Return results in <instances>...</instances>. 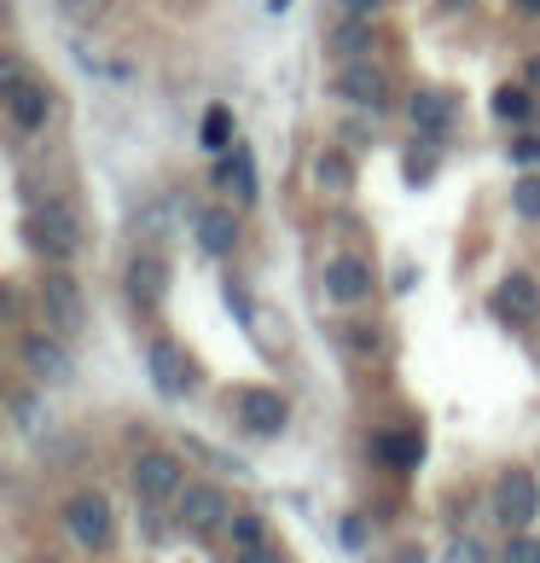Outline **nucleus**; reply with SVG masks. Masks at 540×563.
I'll use <instances>...</instances> for the list:
<instances>
[{
	"label": "nucleus",
	"mask_w": 540,
	"mask_h": 563,
	"mask_svg": "<svg viewBox=\"0 0 540 563\" xmlns=\"http://www.w3.org/2000/svg\"><path fill=\"white\" fill-rule=\"evenodd\" d=\"M511 163H524V169H540V140H535V134L511 140Z\"/></svg>",
	"instance_id": "nucleus-29"
},
{
	"label": "nucleus",
	"mask_w": 540,
	"mask_h": 563,
	"mask_svg": "<svg viewBox=\"0 0 540 563\" xmlns=\"http://www.w3.org/2000/svg\"><path fill=\"white\" fill-rule=\"evenodd\" d=\"M372 7H378V0H343V12H355V18H366Z\"/></svg>",
	"instance_id": "nucleus-33"
},
{
	"label": "nucleus",
	"mask_w": 540,
	"mask_h": 563,
	"mask_svg": "<svg viewBox=\"0 0 540 563\" xmlns=\"http://www.w3.org/2000/svg\"><path fill=\"white\" fill-rule=\"evenodd\" d=\"M18 361H24V372L35 384H70V372H76L58 331H24V338H18Z\"/></svg>",
	"instance_id": "nucleus-6"
},
{
	"label": "nucleus",
	"mask_w": 540,
	"mask_h": 563,
	"mask_svg": "<svg viewBox=\"0 0 540 563\" xmlns=\"http://www.w3.org/2000/svg\"><path fill=\"white\" fill-rule=\"evenodd\" d=\"M198 140L210 145V152H227V145H233V111H227V106H210V111H203Z\"/></svg>",
	"instance_id": "nucleus-21"
},
{
	"label": "nucleus",
	"mask_w": 540,
	"mask_h": 563,
	"mask_svg": "<svg viewBox=\"0 0 540 563\" xmlns=\"http://www.w3.org/2000/svg\"><path fill=\"white\" fill-rule=\"evenodd\" d=\"M145 372H152L157 395H169V401H180V395L192 389V361H186V349L169 343V338H152V343H145Z\"/></svg>",
	"instance_id": "nucleus-11"
},
{
	"label": "nucleus",
	"mask_w": 540,
	"mask_h": 563,
	"mask_svg": "<svg viewBox=\"0 0 540 563\" xmlns=\"http://www.w3.org/2000/svg\"><path fill=\"white\" fill-rule=\"evenodd\" d=\"M506 563H540V540H535V534H511Z\"/></svg>",
	"instance_id": "nucleus-27"
},
{
	"label": "nucleus",
	"mask_w": 540,
	"mask_h": 563,
	"mask_svg": "<svg viewBox=\"0 0 540 563\" xmlns=\"http://www.w3.org/2000/svg\"><path fill=\"white\" fill-rule=\"evenodd\" d=\"M47 563H53V558H47Z\"/></svg>",
	"instance_id": "nucleus-37"
},
{
	"label": "nucleus",
	"mask_w": 540,
	"mask_h": 563,
	"mask_svg": "<svg viewBox=\"0 0 540 563\" xmlns=\"http://www.w3.org/2000/svg\"><path fill=\"white\" fill-rule=\"evenodd\" d=\"M233 419L251 430V435H279L285 430V419H290V407H285V395L279 389H267V384H244V389H233Z\"/></svg>",
	"instance_id": "nucleus-7"
},
{
	"label": "nucleus",
	"mask_w": 540,
	"mask_h": 563,
	"mask_svg": "<svg viewBox=\"0 0 540 563\" xmlns=\"http://www.w3.org/2000/svg\"><path fill=\"white\" fill-rule=\"evenodd\" d=\"M7 111H12V122H18L24 134L47 129V117H53V93H47V81H30L18 58L7 65Z\"/></svg>",
	"instance_id": "nucleus-8"
},
{
	"label": "nucleus",
	"mask_w": 540,
	"mask_h": 563,
	"mask_svg": "<svg viewBox=\"0 0 540 563\" xmlns=\"http://www.w3.org/2000/svg\"><path fill=\"white\" fill-rule=\"evenodd\" d=\"M407 122H412V134H425V140H442L448 134V122H453V99L448 93H412L407 99Z\"/></svg>",
	"instance_id": "nucleus-16"
},
{
	"label": "nucleus",
	"mask_w": 540,
	"mask_h": 563,
	"mask_svg": "<svg viewBox=\"0 0 540 563\" xmlns=\"http://www.w3.org/2000/svg\"><path fill=\"white\" fill-rule=\"evenodd\" d=\"M233 563H279V547H244L233 552Z\"/></svg>",
	"instance_id": "nucleus-31"
},
{
	"label": "nucleus",
	"mask_w": 540,
	"mask_h": 563,
	"mask_svg": "<svg viewBox=\"0 0 540 563\" xmlns=\"http://www.w3.org/2000/svg\"><path fill=\"white\" fill-rule=\"evenodd\" d=\"M192 239H198L203 256H227V250L239 244V216L221 210V203H210V210L192 216Z\"/></svg>",
	"instance_id": "nucleus-15"
},
{
	"label": "nucleus",
	"mask_w": 540,
	"mask_h": 563,
	"mask_svg": "<svg viewBox=\"0 0 540 563\" xmlns=\"http://www.w3.org/2000/svg\"><path fill=\"white\" fill-rule=\"evenodd\" d=\"M488 308H494V320H506V325H535L540 320V285L529 274H506L494 285Z\"/></svg>",
	"instance_id": "nucleus-12"
},
{
	"label": "nucleus",
	"mask_w": 540,
	"mask_h": 563,
	"mask_svg": "<svg viewBox=\"0 0 540 563\" xmlns=\"http://www.w3.org/2000/svg\"><path fill=\"white\" fill-rule=\"evenodd\" d=\"M401 563H425V552H419V547H407V552H401Z\"/></svg>",
	"instance_id": "nucleus-34"
},
{
	"label": "nucleus",
	"mask_w": 540,
	"mask_h": 563,
	"mask_svg": "<svg viewBox=\"0 0 540 563\" xmlns=\"http://www.w3.org/2000/svg\"><path fill=\"white\" fill-rule=\"evenodd\" d=\"M331 53H338V58H366L372 53V24H366V18L349 12L343 24L331 30Z\"/></svg>",
	"instance_id": "nucleus-20"
},
{
	"label": "nucleus",
	"mask_w": 540,
	"mask_h": 563,
	"mask_svg": "<svg viewBox=\"0 0 540 563\" xmlns=\"http://www.w3.org/2000/svg\"><path fill=\"white\" fill-rule=\"evenodd\" d=\"M267 7H274V12H285V0H267Z\"/></svg>",
	"instance_id": "nucleus-36"
},
{
	"label": "nucleus",
	"mask_w": 540,
	"mask_h": 563,
	"mask_svg": "<svg viewBox=\"0 0 540 563\" xmlns=\"http://www.w3.org/2000/svg\"><path fill=\"white\" fill-rule=\"evenodd\" d=\"M343 349L361 354V361H372V354L384 349V338H378V325H343Z\"/></svg>",
	"instance_id": "nucleus-24"
},
{
	"label": "nucleus",
	"mask_w": 540,
	"mask_h": 563,
	"mask_svg": "<svg viewBox=\"0 0 540 563\" xmlns=\"http://www.w3.org/2000/svg\"><path fill=\"white\" fill-rule=\"evenodd\" d=\"M180 529L186 534H216L233 523V506H227V494L210 488V483H192V488H180Z\"/></svg>",
	"instance_id": "nucleus-9"
},
{
	"label": "nucleus",
	"mask_w": 540,
	"mask_h": 563,
	"mask_svg": "<svg viewBox=\"0 0 540 563\" xmlns=\"http://www.w3.org/2000/svg\"><path fill=\"white\" fill-rule=\"evenodd\" d=\"M517 7H524V12H540V0H517Z\"/></svg>",
	"instance_id": "nucleus-35"
},
{
	"label": "nucleus",
	"mask_w": 540,
	"mask_h": 563,
	"mask_svg": "<svg viewBox=\"0 0 540 563\" xmlns=\"http://www.w3.org/2000/svg\"><path fill=\"white\" fill-rule=\"evenodd\" d=\"M442 563H488V558H483V547H476V540H453Z\"/></svg>",
	"instance_id": "nucleus-30"
},
{
	"label": "nucleus",
	"mask_w": 540,
	"mask_h": 563,
	"mask_svg": "<svg viewBox=\"0 0 540 563\" xmlns=\"http://www.w3.org/2000/svg\"><path fill=\"white\" fill-rule=\"evenodd\" d=\"M315 180H320V192H355V163H349L343 145H320L315 152Z\"/></svg>",
	"instance_id": "nucleus-19"
},
{
	"label": "nucleus",
	"mask_w": 540,
	"mask_h": 563,
	"mask_svg": "<svg viewBox=\"0 0 540 563\" xmlns=\"http://www.w3.org/2000/svg\"><path fill=\"white\" fill-rule=\"evenodd\" d=\"M511 210L524 216V221H540V175H524L511 186Z\"/></svg>",
	"instance_id": "nucleus-23"
},
{
	"label": "nucleus",
	"mask_w": 540,
	"mask_h": 563,
	"mask_svg": "<svg viewBox=\"0 0 540 563\" xmlns=\"http://www.w3.org/2000/svg\"><path fill=\"white\" fill-rule=\"evenodd\" d=\"M12 419H18V430H24V435L41 430V401H35L30 389H12Z\"/></svg>",
	"instance_id": "nucleus-26"
},
{
	"label": "nucleus",
	"mask_w": 540,
	"mask_h": 563,
	"mask_svg": "<svg viewBox=\"0 0 540 563\" xmlns=\"http://www.w3.org/2000/svg\"><path fill=\"white\" fill-rule=\"evenodd\" d=\"M35 308H41V325L58 331V338H76V331L88 325V297H81V285L65 274V267H47V274H41Z\"/></svg>",
	"instance_id": "nucleus-2"
},
{
	"label": "nucleus",
	"mask_w": 540,
	"mask_h": 563,
	"mask_svg": "<svg viewBox=\"0 0 540 563\" xmlns=\"http://www.w3.org/2000/svg\"><path fill=\"white\" fill-rule=\"evenodd\" d=\"M227 534H233V552H244V547H267V529H262V517H256V511H233Z\"/></svg>",
	"instance_id": "nucleus-22"
},
{
	"label": "nucleus",
	"mask_w": 540,
	"mask_h": 563,
	"mask_svg": "<svg viewBox=\"0 0 540 563\" xmlns=\"http://www.w3.org/2000/svg\"><path fill=\"white\" fill-rule=\"evenodd\" d=\"M535 106H529V93L524 88H500V93H494V117H500V122H524Z\"/></svg>",
	"instance_id": "nucleus-25"
},
{
	"label": "nucleus",
	"mask_w": 540,
	"mask_h": 563,
	"mask_svg": "<svg viewBox=\"0 0 540 563\" xmlns=\"http://www.w3.org/2000/svg\"><path fill=\"white\" fill-rule=\"evenodd\" d=\"M216 180L227 186V192H233L244 210H251L256 203V157L244 152V145H233V152H221V169H216Z\"/></svg>",
	"instance_id": "nucleus-17"
},
{
	"label": "nucleus",
	"mask_w": 540,
	"mask_h": 563,
	"mask_svg": "<svg viewBox=\"0 0 540 563\" xmlns=\"http://www.w3.org/2000/svg\"><path fill=\"white\" fill-rule=\"evenodd\" d=\"M30 244H35V256H47V262H70L81 250V216L70 210L65 198H35Z\"/></svg>",
	"instance_id": "nucleus-1"
},
{
	"label": "nucleus",
	"mask_w": 540,
	"mask_h": 563,
	"mask_svg": "<svg viewBox=\"0 0 540 563\" xmlns=\"http://www.w3.org/2000/svg\"><path fill=\"white\" fill-rule=\"evenodd\" d=\"M326 297L331 302H366L372 297V262L366 256H331L326 262Z\"/></svg>",
	"instance_id": "nucleus-14"
},
{
	"label": "nucleus",
	"mask_w": 540,
	"mask_h": 563,
	"mask_svg": "<svg viewBox=\"0 0 540 563\" xmlns=\"http://www.w3.org/2000/svg\"><path fill=\"white\" fill-rule=\"evenodd\" d=\"M180 488H186V471H180L175 453L145 448L134 459V494L145 499V506H169V499H180Z\"/></svg>",
	"instance_id": "nucleus-5"
},
{
	"label": "nucleus",
	"mask_w": 540,
	"mask_h": 563,
	"mask_svg": "<svg viewBox=\"0 0 540 563\" xmlns=\"http://www.w3.org/2000/svg\"><path fill=\"white\" fill-rule=\"evenodd\" d=\"M361 540H366V523H361V517H349V523H343V547H361Z\"/></svg>",
	"instance_id": "nucleus-32"
},
{
	"label": "nucleus",
	"mask_w": 540,
	"mask_h": 563,
	"mask_svg": "<svg viewBox=\"0 0 540 563\" xmlns=\"http://www.w3.org/2000/svg\"><path fill=\"white\" fill-rule=\"evenodd\" d=\"M65 529L76 534V547H88V552H99V547H111V499L106 494H76L70 506H65Z\"/></svg>",
	"instance_id": "nucleus-10"
},
{
	"label": "nucleus",
	"mask_w": 540,
	"mask_h": 563,
	"mask_svg": "<svg viewBox=\"0 0 540 563\" xmlns=\"http://www.w3.org/2000/svg\"><path fill=\"white\" fill-rule=\"evenodd\" d=\"M494 517H500L511 534H524L535 523V517H540V483H535V471H524V465L500 471V483H494Z\"/></svg>",
	"instance_id": "nucleus-4"
},
{
	"label": "nucleus",
	"mask_w": 540,
	"mask_h": 563,
	"mask_svg": "<svg viewBox=\"0 0 540 563\" xmlns=\"http://www.w3.org/2000/svg\"><path fill=\"white\" fill-rule=\"evenodd\" d=\"M331 93L349 99L355 111H389V99H396V81H389L384 65H372V58H343L338 76H331Z\"/></svg>",
	"instance_id": "nucleus-3"
},
{
	"label": "nucleus",
	"mask_w": 540,
	"mask_h": 563,
	"mask_svg": "<svg viewBox=\"0 0 540 563\" xmlns=\"http://www.w3.org/2000/svg\"><path fill=\"white\" fill-rule=\"evenodd\" d=\"M163 297H169V262H163L157 250H140V256L129 262V302L152 314Z\"/></svg>",
	"instance_id": "nucleus-13"
},
{
	"label": "nucleus",
	"mask_w": 540,
	"mask_h": 563,
	"mask_svg": "<svg viewBox=\"0 0 540 563\" xmlns=\"http://www.w3.org/2000/svg\"><path fill=\"white\" fill-rule=\"evenodd\" d=\"M372 453H378L389 471H412L425 459V435L419 430H384V435H372Z\"/></svg>",
	"instance_id": "nucleus-18"
},
{
	"label": "nucleus",
	"mask_w": 540,
	"mask_h": 563,
	"mask_svg": "<svg viewBox=\"0 0 540 563\" xmlns=\"http://www.w3.org/2000/svg\"><path fill=\"white\" fill-rule=\"evenodd\" d=\"M58 12H65V18H76V24H88V18H99V12H106V0H58Z\"/></svg>",
	"instance_id": "nucleus-28"
}]
</instances>
